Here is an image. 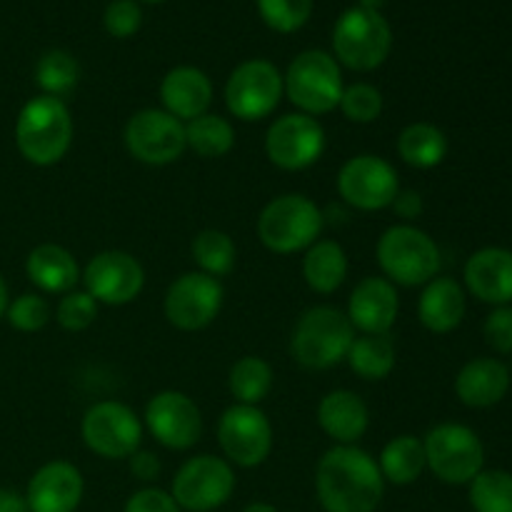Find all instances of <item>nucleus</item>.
Here are the masks:
<instances>
[{
  "instance_id": "nucleus-23",
  "label": "nucleus",
  "mask_w": 512,
  "mask_h": 512,
  "mask_svg": "<svg viewBox=\"0 0 512 512\" xmlns=\"http://www.w3.org/2000/svg\"><path fill=\"white\" fill-rule=\"evenodd\" d=\"M318 423L335 445H358L368 433L370 410L353 390H333L320 400Z\"/></svg>"
},
{
  "instance_id": "nucleus-16",
  "label": "nucleus",
  "mask_w": 512,
  "mask_h": 512,
  "mask_svg": "<svg viewBox=\"0 0 512 512\" xmlns=\"http://www.w3.org/2000/svg\"><path fill=\"white\" fill-rule=\"evenodd\" d=\"M325 153V130L318 118L288 113L270 123L265 133V155L270 163L288 173L310 168Z\"/></svg>"
},
{
  "instance_id": "nucleus-7",
  "label": "nucleus",
  "mask_w": 512,
  "mask_h": 512,
  "mask_svg": "<svg viewBox=\"0 0 512 512\" xmlns=\"http://www.w3.org/2000/svg\"><path fill=\"white\" fill-rule=\"evenodd\" d=\"M393 48V30L383 13L350 8L333 28L335 60L355 73H370L388 60Z\"/></svg>"
},
{
  "instance_id": "nucleus-48",
  "label": "nucleus",
  "mask_w": 512,
  "mask_h": 512,
  "mask_svg": "<svg viewBox=\"0 0 512 512\" xmlns=\"http://www.w3.org/2000/svg\"><path fill=\"white\" fill-rule=\"evenodd\" d=\"M243 512H278V510H275V505L270 503H250Z\"/></svg>"
},
{
  "instance_id": "nucleus-20",
  "label": "nucleus",
  "mask_w": 512,
  "mask_h": 512,
  "mask_svg": "<svg viewBox=\"0 0 512 512\" xmlns=\"http://www.w3.org/2000/svg\"><path fill=\"white\" fill-rule=\"evenodd\" d=\"M400 313V298L388 278L360 280L348 300V320L363 335H388Z\"/></svg>"
},
{
  "instance_id": "nucleus-26",
  "label": "nucleus",
  "mask_w": 512,
  "mask_h": 512,
  "mask_svg": "<svg viewBox=\"0 0 512 512\" xmlns=\"http://www.w3.org/2000/svg\"><path fill=\"white\" fill-rule=\"evenodd\" d=\"M465 290L453 278H433L425 283L418 300V318L430 333H453L465 318Z\"/></svg>"
},
{
  "instance_id": "nucleus-45",
  "label": "nucleus",
  "mask_w": 512,
  "mask_h": 512,
  "mask_svg": "<svg viewBox=\"0 0 512 512\" xmlns=\"http://www.w3.org/2000/svg\"><path fill=\"white\" fill-rule=\"evenodd\" d=\"M0 512H30L28 500L18 490L0 488Z\"/></svg>"
},
{
  "instance_id": "nucleus-25",
  "label": "nucleus",
  "mask_w": 512,
  "mask_h": 512,
  "mask_svg": "<svg viewBox=\"0 0 512 512\" xmlns=\"http://www.w3.org/2000/svg\"><path fill=\"white\" fill-rule=\"evenodd\" d=\"M25 273L40 293L65 295L78 285L80 265L63 245L43 243L30 250L28 260H25Z\"/></svg>"
},
{
  "instance_id": "nucleus-36",
  "label": "nucleus",
  "mask_w": 512,
  "mask_h": 512,
  "mask_svg": "<svg viewBox=\"0 0 512 512\" xmlns=\"http://www.w3.org/2000/svg\"><path fill=\"white\" fill-rule=\"evenodd\" d=\"M383 93L370 83H353L343 90L340 95V113L350 120V123L368 125L383 115Z\"/></svg>"
},
{
  "instance_id": "nucleus-11",
  "label": "nucleus",
  "mask_w": 512,
  "mask_h": 512,
  "mask_svg": "<svg viewBox=\"0 0 512 512\" xmlns=\"http://www.w3.org/2000/svg\"><path fill=\"white\" fill-rule=\"evenodd\" d=\"M283 75L270 60L253 58L240 63L225 83V105L243 123H255L275 113L283 98Z\"/></svg>"
},
{
  "instance_id": "nucleus-29",
  "label": "nucleus",
  "mask_w": 512,
  "mask_h": 512,
  "mask_svg": "<svg viewBox=\"0 0 512 512\" xmlns=\"http://www.w3.org/2000/svg\"><path fill=\"white\" fill-rule=\"evenodd\" d=\"M378 468L383 480L390 485H413L425 473V448L423 440L415 435H398L383 448L378 458Z\"/></svg>"
},
{
  "instance_id": "nucleus-40",
  "label": "nucleus",
  "mask_w": 512,
  "mask_h": 512,
  "mask_svg": "<svg viewBox=\"0 0 512 512\" xmlns=\"http://www.w3.org/2000/svg\"><path fill=\"white\" fill-rule=\"evenodd\" d=\"M103 23L105 30H108L113 38H130V35L138 33L140 25H143V13H140L135 0H113V3L105 8Z\"/></svg>"
},
{
  "instance_id": "nucleus-47",
  "label": "nucleus",
  "mask_w": 512,
  "mask_h": 512,
  "mask_svg": "<svg viewBox=\"0 0 512 512\" xmlns=\"http://www.w3.org/2000/svg\"><path fill=\"white\" fill-rule=\"evenodd\" d=\"M358 3H360V8L375 10V13H380V10L385 8V3H388V0H358Z\"/></svg>"
},
{
  "instance_id": "nucleus-31",
  "label": "nucleus",
  "mask_w": 512,
  "mask_h": 512,
  "mask_svg": "<svg viewBox=\"0 0 512 512\" xmlns=\"http://www.w3.org/2000/svg\"><path fill=\"white\" fill-rule=\"evenodd\" d=\"M185 143L200 158H223L235 145V128L228 118L205 113L185 123Z\"/></svg>"
},
{
  "instance_id": "nucleus-5",
  "label": "nucleus",
  "mask_w": 512,
  "mask_h": 512,
  "mask_svg": "<svg viewBox=\"0 0 512 512\" xmlns=\"http://www.w3.org/2000/svg\"><path fill=\"white\" fill-rule=\"evenodd\" d=\"M325 228L323 210L303 193H285L270 200L258 218V238L270 253L293 255L308 250Z\"/></svg>"
},
{
  "instance_id": "nucleus-12",
  "label": "nucleus",
  "mask_w": 512,
  "mask_h": 512,
  "mask_svg": "<svg viewBox=\"0 0 512 512\" xmlns=\"http://www.w3.org/2000/svg\"><path fill=\"white\" fill-rule=\"evenodd\" d=\"M123 138L128 153L153 168L175 163L188 150L185 123L163 108H145L130 115Z\"/></svg>"
},
{
  "instance_id": "nucleus-35",
  "label": "nucleus",
  "mask_w": 512,
  "mask_h": 512,
  "mask_svg": "<svg viewBox=\"0 0 512 512\" xmlns=\"http://www.w3.org/2000/svg\"><path fill=\"white\" fill-rule=\"evenodd\" d=\"M468 485L475 512H512V473L508 470H480Z\"/></svg>"
},
{
  "instance_id": "nucleus-9",
  "label": "nucleus",
  "mask_w": 512,
  "mask_h": 512,
  "mask_svg": "<svg viewBox=\"0 0 512 512\" xmlns=\"http://www.w3.org/2000/svg\"><path fill=\"white\" fill-rule=\"evenodd\" d=\"M235 493L233 465L215 455H195L175 473L170 495L183 512H213Z\"/></svg>"
},
{
  "instance_id": "nucleus-13",
  "label": "nucleus",
  "mask_w": 512,
  "mask_h": 512,
  "mask_svg": "<svg viewBox=\"0 0 512 512\" xmlns=\"http://www.w3.org/2000/svg\"><path fill=\"white\" fill-rule=\"evenodd\" d=\"M218 443L230 465L258 468L273 450V425L258 405L235 403L220 415Z\"/></svg>"
},
{
  "instance_id": "nucleus-33",
  "label": "nucleus",
  "mask_w": 512,
  "mask_h": 512,
  "mask_svg": "<svg viewBox=\"0 0 512 512\" xmlns=\"http://www.w3.org/2000/svg\"><path fill=\"white\" fill-rule=\"evenodd\" d=\"M193 260L198 265L200 273L210 275V278H225L233 273L235 260H238V250H235L233 238L223 230H200L193 238Z\"/></svg>"
},
{
  "instance_id": "nucleus-4",
  "label": "nucleus",
  "mask_w": 512,
  "mask_h": 512,
  "mask_svg": "<svg viewBox=\"0 0 512 512\" xmlns=\"http://www.w3.org/2000/svg\"><path fill=\"white\" fill-rule=\"evenodd\" d=\"M380 270L393 285L418 288L438 278L440 248L425 230L410 223L390 225L375 245Z\"/></svg>"
},
{
  "instance_id": "nucleus-34",
  "label": "nucleus",
  "mask_w": 512,
  "mask_h": 512,
  "mask_svg": "<svg viewBox=\"0 0 512 512\" xmlns=\"http://www.w3.org/2000/svg\"><path fill=\"white\" fill-rule=\"evenodd\" d=\"M80 80V63L65 50H48L40 55L35 63V83L43 90V95L63 98L70 90H75Z\"/></svg>"
},
{
  "instance_id": "nucleus-8",
  "label": "nucleus",
  "mask_w": 512,
  "mask_h": 512,
  "mask_svg": "<svg viewBox=\"0 0 512 512\" xmlns=\"http://www.w3.org/2000/svg\"><path fill=\"white\" fill-rule=\"evenodd\" d=\"M425 463L438 480L448 485H468L485 470L483 440L460 423H440L423 440Z\"/></svg>"
},
{
  "instance_id": "nucleus-50",
  "label": "nucleus",
  "mask_w": 512,
  "mask_h": 512,
  "mask_svg": "<svg viewBox=\"0 0 512 512\" xmlns=\"http://www.w3.org/2000/svg\"><path fill=\"white\" fill-rule=\"evenodd\" d=\"M510 370H512V365H510Z\"/></svg>"
},
{
  "instance_id": "nucleus-10",
  "label": "nucleus",
  "mask_w": 512,
  "mask_h": 512,
  "mask_svg": "<svg viewBox=\"0 0 512 512\" xmlns=\"http://www.w3.org/2000/svg\"><path fill=\"white\" fill-rule=\"evenodd\" d=\"M80 435L90 453L105 460H128L143 443V423L125 403L103 400L85 410Z\"/></svg>"
},
{
  "instance_id": "nucleus-28",
  "label": "nucleus",
  "mask_w": 512,
  "mask_h": 512,
  "mask_svg": "<svg viewBox=\"0 0 512 512\" xmlns=\"http://www.w3.org/2000/svg\"><path fill=\"white\" fill-rule=\"evenodd\" d=\"M398 155L410 168H438L448 158V138L433 123H410L398 135Z\"/></svg>"
},
{
  "instance_id": "nucleus-14",
  "label": "nucleus",
  "mask_w": 512,
  "mask_h": 512,
  "mask_svg": "<svg viewBox=\"0 0 512 512\" xmlns=\"http://www.w3.org/2000/svg\"><path fill=\"white\" fill-rule=\"evenodd\" d=\"M225 303V288L218 278L193 270L170 283L165 293L163 310L173 328L195 333L213 323Z\"/></svg>"
},
{
  "instance_id": "nucleus-19",
  "label": "nucleus",
  "mask_w": 512,
  "mask_h": 512,
  "mask_svg": "<svg viewBox=\"0 0 512 512\" xmlns=\"http://www.w3.org/2000/svg\"><path fill=\"white\" fill-rule=\"evenodd\" d=\"M85 493L83 473L68 460H50L25 488L30 512H75Z\"/></svg>"
},
{
  "instance_id": "nucleus-46",
  "label": "nucleus",
  "mask_w": 512,
  "mask_h": 512,
  "mask_svg": "<svg viewBox=\"0 0 512 512\" xmlns=\"http://www.w3.org/2000/svg\"><path fill=\"white\" fill-rule=\"evenodd\" d=\"M10 305V293H8V283H5L3 273H0V318H5Z\"/></svg>"
},
{
  "instance_id": "nucleus-21",
  "label": "nucleus",
  "mask_w": 512,
  "mask_h": 512,
  "mask_svg": "<svg viewBox=\"0 0 512 512\" xmlns=\"http://www.w3.org/2000/svg\"><path fill=\"white\" fill-rule=\"evenodd\" d=\"M465 285L483 303H512V253L505 248H483L465 263Z\"/></svg>"
},
{
  "instance_id": "nucleus-15",
  "label": "nucleus",
  "mask_w": 512,
  "mask_h": 512,
  "mask_svg": "<svg viewBox=\"0 0 512 512\" xmlns=\"http://www.w3.org/2000/svg\"><path fill=\"white\" fill-rule=\"evenodd\" d=\"M398 190V170L380 155H355L338 173V193L343 203L363 213L390 208Z\"/></svg>"
},
{
  "instance_id": "nucleus-22",
  "label": "nucleus",
  "mask_w": 512,
  "mask_h": 512,
  "mask_svg": "<svg viewBox=\"0 0 512 512\" xmlns=\"http://www.w3.org/2000/svg\"><path fill=\"white\" fill-rule=\"evenodd\" d=\"M160 100H163V110L188 123L210 110L213 83L195 65H178V68L168 70L160 83Z\"/></svg>"
},
{
  "instance_id": "nucleus-27",
  "label": "nucleus",
  "mask_w": 512,
  "mask_h": 512,
  "mask_svg": "<svg viewBox=\"0 0 512 512\" xmlns=\"http://www.w3.org/2000/svg\"><path fill=\"white\" fill-rule=\"evenodd\" d=\"M303 278L313 293L330 295L348 278V255L335 240H315L303 258Z\"/></svg>"
},
{
  "instance_id": "nucleus-44",
  "label": "nucleus",
  "mask_w": 512,
  "mask_h": 512,
  "mask_svg": "<svg viewBox=\"0 0 512 512\" xmlns=\"http://www.w3.org/2000/svg\"><path fill=\"white\" fill-rule=\"evenodd\" d=\"M130 473L140 480V483H153L160 475V460L150 450H135L128 458Z\"/></svg>"
},
{
  "instance_id": "nucleus-24",
  "label": "nucleus",
  "mask_w": 512,
  "mask_h": 512,
  "mask_svg": "<svg viewBox=\"0 0 512 512\" xmlns=\"http://www.w3.org/2000/svg\"><path fill=\"white\" fill-rule=\"evenodd\" d=\"M510 368L495 358H475L460 368L455 395L468 408H493L508 395Z\"/></svg>"
},
{
  "instance_id": "nucleus-1",
  "label": "nucleus",
  "mask_w": 512,
  "mask_h": 512,
  "mask_svg": "<svg viewBox=\"0 0 512 512\" xmlns=\"http://www.w3.org/2000/svg\"><path fill=\"white\" fill-rule=\"evenodd\" d=\"M315 495L325 512H375L385 498L378 460L358 445H333L315 468Z\"/></svg>"
},
{
  "instance_id": "nucleus-42",
  "label": "nucleus",
  "mask_w": 512,
  "mask_h": 512,
  "mask_svg": "<svg viewBox=\"0 0 512 512\" xmlns=\"http://www.w3.org/2000/svg\"><path fill=\"white\" fill-rule=\"evenodd\" d=\"M125 512H183L173 495L160 488L135 490L125 503Z\"/></svg>"
},
{
  "instance_id": "nucleus-38",
  "label": "nucleus",
  "mask_w": 512,
  "mask_h": 512,
  "mask_svg": "<svg viewBox=\"0 0 512 512\" xmlns=\"http://www.w3.org/2000/svg\"><path fill=\"white\" fill-rule=\"evenodd\" d=\"M98 318V303L88 290H70L55 308V320L68 333H83Z\"/></svg>"
},
{
  "instance_id": "nucleus-18",
  "label": "nucleus",
  "mask_w": 512,
  "mask_h": 512,
  "mask_svg": "<svg viewBox=\"0 0 512 512\" xmlns=\"http://www.w3.org/2000/svg\"><path fill=\"white\" fill-rule=\"evenodd\" d=\"M150 435L168 450H190L203 435V413L190 395L160 390L145 405Z\"/></svg>"
},
{
  "instance_id": "nucleus-2",
  "label": "nucleus",
  "mask_w": 512,
  "mask_h": 512,
  "mask_svg": "<svg viewBox=\"0 0 512 512\" xmlns=\"http://www.w3.org/2000/svg\"><path fill=\"white\" fill-rule=\"evenodd\" d=\"M73 143V118L63 98L35 95L20 108L15 120V148L38 168L60 163Z\"/></svg>"
},
{
  "instance_id": "nucleus-37",
  "label": "nucleus",
  "mask_w": 512,
  "mask_h": 512,
  "mask_svg": "<svg viewBox=\"0 0 512 512\" xmlns=\"http://www.w3.org/2000/svg\"><path fill=\"white\" fill-rule=\"evenodd\" d=\"M260 18L278 33H295L308 23L313 0H258Z\"/></svg>"
},
{
  "instance_id": "nucleus-30",
  "label": "nucleus",
  "mask_w": 512,
  "mask_h": 512,
  "mask_svg": "<svg viewBox=\"0 0 512 512\" xmlns=\"http://www.w3.org/2000/svg\"><path fill=\"white\" fill-rule=\"evenodd\" d=\"M395 360H398V353L390 335H360L350 345L345 363L358 378L385 380L393 373Z\"/></svg>"
},
{
  "instance_id": "nucleus-49",
  "label": "nucleus",
  "mask_w": 512,
  "mask_h": 512,
  "mask_svg": "<svg viewBox=\"0 0 512 512\" xmlns=\"http://www.w3.org/2000/svg\"><path fill=\"white\" fill-rule=\"evenodd\" d=\"M143 3H163V0H143Z\"/></svg>"
},
{
  "instance_id": "nucleus-6",
  "label": "nucleus",
  "mask_w": 512,
  "mask_h": 512,
  "mask_svg": "<svg viewBox=\"0 0 512 512\" xmlns=\"http://www.w3.org/2000/svg\"><path fill=\"white\" fill-rule=\"evenodd\" d=\"M283 88L300 113L310 118L333 113L345 90L340 63L325 50H305L288 65Z\"/></svg>"
},
{
  "instance_id": "nucleus-41",
  "label": "nucleus",
  "mask_w": 512,
  "mask_h": 512,
  "mask_svg": "<svg viewBox=\"0 0 512 512\" xmlns=\"http://www.w3.org/2000/svg\"><path fill=\"white\" fill-rule=\"evenodd\" d=\"M483 335L495 353H512V305H500L488 315L483 325Z\"/></svg>"
},
{
  "instance_id": "nucleus-39",
  "label": "nucleus",
  "mask_w": 512,
  "mask_h": 512,
  "mask_svg": "<svg viewBox=\"0 0 512 512\" xmlns=\"http://www.w3.org/2000/svg\"><path fill=\"white\" fill-rule=\"evenodd\" d=\"M50 315H53V310H50V303L43 295L23 293L15 300H10L5 318L20 333H38V330H43L48 325Z\"/></svg>"
},
{
  "instance_id": "nucleus-43",
  "label": "nucleus",
  "mask_w": 512,
  "mask_h": 512,
  "mask_svg": "<svg viewBox=\"0 0 512 512\" xmlns=\"http://www.w3.org/2000/svg\"><path fill=\"white\" fill-rule=\"evenodd\" d=\"M390 208H393V213L398 215L403 223L413 225V220H418L420 215H423V210H425L423 195H420L418 190H403V188H400Z\"/></svg>"
},
{
  "instance_id": "nucleus-17",
  "label": "nucleus",
  "mask_w": 512,
  "mask_h": 512,
  "mask_svg": "<svg viewBox=\"0 0 512 512\" xmlns=\"http://www.w3.org/2000/svg\"><path fill=\"white\" fill-rule=\"evenodd\" d=\"M85 290L98 305H128L143 293L145 270L135 255L125 250H103L93 255L80 273Z\"/></svg>"
},
{
  "instance_id": "nucleus-32",
  "label": "nucleus",
  "mask_w": 512,
  "mask_h": 512,
  "mask_svg": "<svg viewBox=\"0 0 512 512\" xmlns=\"http://www.w3.org/2000/svg\"><path fill=\"white\" fill-rule=\"evenodd\" d=\"M273 388V368L258 355H243L228 373V390L240 405H260Z\"/></svg>"
},
{
  "instance_id": "nucleus-3",
  "label": "nucleus",
  "mask_w": 512,
  "mask_h": 512,
  "mask_svg": "<svg viewBox=\"0 0 512 512\" xmlns=\"http://www.w3.org/2000/svg\"><path fill=\"white\" fill-rule=\"evenodd\" d=\"M355 328L348 315L333 305L305 310L290 335V355L305 370H328L348 358Z\"/></svg>"
}]
</instances>
